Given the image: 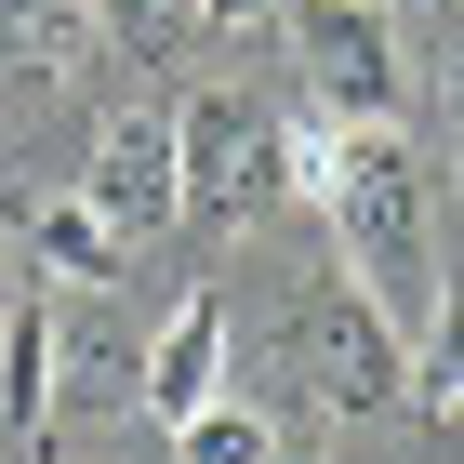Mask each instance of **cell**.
<instances>
[{
    "label": "cell",
    "instance_id": "cell-1",
    "mask_svg": "<svg viewBox=\"0 0 464 464\" xmlns=\"http://www.w3.org/2000/svg\"><path fill=\"white\" fill-rule=\"evenodd\" d=\"M292 199L332 226V279L385 332L438 319V226H425V160L398 133H292Z\"/></svg>",
    "mask_w": 464,
    "mask_h": 464
},
{
    "label": "cell",
    "instance_id": "cell-2",
    "mask_svg": "<svg viewBox=\"0 0 464 464\" xmlns=\"http://www.w3.org/2000/svg\"><path fill=\"white\" fill-rule=\"evenodd\" d=\"M279 372H292V398H305V411L372 425V411H398V398H411V332H385V319H372V305L319 266V279L279 305Z\"/></svg>",
    "mask_w": 464,
    "mask_h": 464
},
{
    "label": "cell",
    "instance_id": "cell-3",
    "mask_svg": "<svg viewBox=\"0 0 464 464\" xmlns=\"http://www.w3.org/2000/svg\"><path fill=\"white\" fill-rule=\"evenodd\" d=\"M173 186L199 226H266L292 199V120L266 93H239V80H199L173 107Z\"/></svg>",
    "mask_w": 464,
    "mask_h": 464
},
{
    "label": "cell",
    "instance_id": "cell-4",
    "mask_svg": "<svg viewBox=\"0 0 464 464\" xmlns=\"http://www.w3.org/2000/svg\"><path fill=\"white\" fill-rule=\"evenodd\" d=\"M279 40H292V80L332 133H398L411 107V40H398L385 0H279Z\"/></svg>",
    "mask_w": 464,
    "mask_h": 464
},
{
    "label": "cell",
    "instance_id": "cell-5",
    "mask_svg": "<svg viewBox=\"0 0 464 464\" xmlns=\"http://www.w3.org/2000/svg\"><path fill=\"white\" fill-rule=\"evenodd\" d=\"M80 199H93V226H107L120 252H133V239H160V226L186 213V186H173V120L120 107L107 133H93V160H80Z\"/></svg>",
    "mask_w": 464,
    "mask_h": 464
},
{
    "label": "cell",
    "instance_id": "cell-6",
    "mask_svg": "<svg viewBox=\"0 0 464 464\" xmlns=\"http://www.w3.org/2000/svg\"><path fill=\"white\" fill-rule=\"evenodd\" d=\"M213 398H226V292H186L173 319L146 332V385H133V411L173 438L186 411H213Z\"/></svg>",
    "mask_w": 464,
    "mask_h": 464
},
{
    "label": "cell",
    "instance_id": "cell-7",
    "mask_svg": "<svg viewBox=\"0 0 464 464\" xmlns=\"http://www.w3.org/2000/svg\"><path fill=\"white\" fill-rule=\"evenodd\" d=\"M0 226H14V252H27V279H67V292H107L120 266H133V252L93 226L80 186H67V199H27V213H0Z\"/></svg>",
    "mask_w": 464,
    "mask_h": 464
},
{
    "label": "cell",
    "instance_id": "cell-8",
    "mask_svg": "<svg viewBox=\"0 0 464 464\" xmlns=\"http://www.w3.org/2000/svg\"><path fill=\"white\" fill-rule=\"evenodd\" d=\"M93 67V0H0V80L14 93H67Z\"/></svg>",
    "mask_w": 464,
    "mask_h": 464
},
{
    "label": "cell",
    "instance_id": "cell-9",
    "mask_svg": "<svg viewBox=\"0 0 464 464\" xmlns=\"http://www.w3.org/2000/svg\"><path fill=\"white\" fill-rule=\"evenodd\" d=\"M133 385H146V345L133 332H107V319H53V411H133Z\"/></svg>",
    "mask_w": 464,
    "mask_h": 464
},
{
    "label": "cell",
    "instance_id": "cell-10",
    "mask_svg": "<svg viewBox=\"0 0 464 464\" xmlns=\"http://www.w3.org/2000/svg\"><path fill=\"white\" fill-rule=\"evenodd\" d=\"M0 425L27 438V425H53V292H14L0 305Z\"/></svg>",
    "mask_w": 464,
    "mask_h": 464
},
{
    "label": "cell",
    "instance_id": "cell-11",
    "mask_svg": "<svg viewBox=\"0 0 464 464\" xmlns=\"http://www.w3.org/2000/svg\"><path fill=\"white\" fill-rule=\"evenodd\" d=\"M173 464H279V425H266L252 398H213V411L173 425Z\"/></svg>",
    "mask_w": 464,
    "mask_h": 464
},
{
    "label": "cell",
    "instance_id": "cell-12",
    "mask_svg": "<svg viewBox=\"0 0 464 464\" xmlns=\"http://www.w3.org/2000/svg\"><path fill=\"white\" fill-rule=\"evenodd\" d=\"M411 385H425L438 411H464V279H451V305L425 319V358H411Z\"/></svg>",
    "mask_w": 464,
    "mask_h": 464
},
{
    "label": "cell",
    "instance_id": "cell-13",
    "mask_svg": "<svg viewBox=\"0 0 464 464\" xmlns=\"http://www.w3.org/2000/svg\"><path fill=\"white\" fill-rule=\"evenodd\" d=\"M93 40H133V53H173L186 0H93Z\"/></svg>",
    "mask_w": 464,
    "mask_h": 464
},
{
    "label": "cell",
    "instance_id": "cell-14",
    "mask_svg": "<svg viewBox=\"0 0 464 464\" xmlns=\"http://www.w3.org/2000/svg\"><path fill=\"white\" fill-rule=\"evenodd\" d=\"M438 93L464 107V0H438Z\"/></svg>",
    "mask_w": 464,
    "mask_h": 464
},
{
    "label": "cell",
    "instance_id": "cell-15",
    "mask_svg": "<svg viewBox=\"0 0 464 464\" xmlns=\"http://www.w3.org/2000/svg\"><path fill=\"white\" fill-rule=\"evenodd\" d=\"M186 27H279V0H186Z\"/></svg>",
    "mask_w": 464,
    "mask_h": 464
},
{
    "label": "cell",
    "instance_id": "cell-16",
    "mask_svg": "<svg viewBox=\"0 0 464 464\" xmlns=\"http://www.w3.org/2000/svg\"><path fill=\"white\" fill-rule=\"evenodd\" d=\"M14 292H27V252H14V226H0V305H14Z\"/></svg>",
    "mask_w": 464,
    "mask_h": 464
},
{
    "label": "cell",
    "instance_id": "cell-17",
    "mask_svg": "<svg viewBox=\"0 0 464 464\" xmlns=\"http://www.w3.org/2000/svg\"><path fill=\"white\" fill-rule=\"evenodd\" d=\"M279 464H319V451H279Z\"/></svg>",
    "mask_w": 464,
    "mask_h": 464
}]
</instances>
